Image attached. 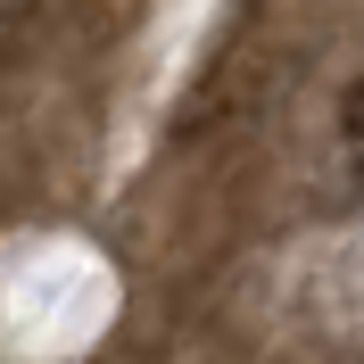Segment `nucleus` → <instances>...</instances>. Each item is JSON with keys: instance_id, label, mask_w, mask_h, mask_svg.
<instances>
[{"instance_id": "1", "label": "nucleus", "mask_w": 364, "mask_h": 364, "mask_svg": "<svg viewBox=\"0 0 364 364\" xmlns=\"http://www.w3.org/2000/svg\"><path fill=\"white\" fill-rule=\"evenodd\" d=\"M340 116H348V133H364V83L348 91V100H340Z\"/></svg>"}]
</instances>
